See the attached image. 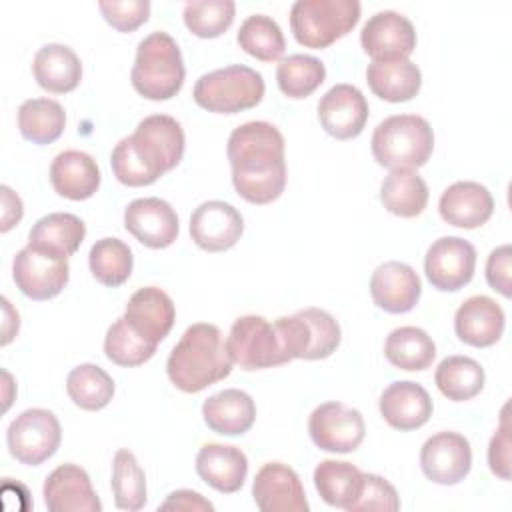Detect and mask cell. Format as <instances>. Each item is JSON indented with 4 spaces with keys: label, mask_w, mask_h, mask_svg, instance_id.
I'll return each instance as SVG.
<instances>
[{
    "label": "cell",
    "mask_w": 512,
    "mask_h": 512,
    "mask_svg": "<svg viewBox=\"0 0 512 512\" xmlns=\"http://www.w3.org/2000/svg\"><path fill=\"white\" fill-rule=\"evenodd\" d=\"M232 166V184L250 204H268L280 198L286 186L284 136L264 120H252L232 130L226 146Z\"/></svg>",
    "instance_id": "obj_1"
},
{
    "label": "cell",
    "mask_w": 512,
    "mask_h": 512,
    "mask_svg": "<svg viewBox=\"0 0 512 512\" xmlns=\"http://www.w3.org/2000/svg\"><path fill=\"white\" fill-rule=\"evenodd\" d=\"M184 144V130L176 118L168 114L146 116L130 136L114 146L112 172L126 186L154 184L180 164Z\"/></svg>",
    "instance_id": "obj_2"
},
{
    "label": "cell",
    "mask_w": 512,
    "mask_h": 512,
    "mask_svg": "<svg viewBox=\"0 0 512 512\" xmlns=\"http://www.w3.org/2000/svg\"><path fill=\"white\" fill-rule=\"evenodd\" d=\"M166 372L170 382L186 394L224 380L232 372V360L220 328L208 322L188 326L168 356Z\"/></svg>",
    "instance_id": "obj_3"
},
{
    "label": "cell",
    "mask_w": 512,
    "mask_h": 512,
    "mask_svg": "<svg viewBox=\"0 0 512 512\" xmlns=\"http://www.w3.org/2000/svg\"><path fill=\"white\" fill-rule=\"evenodd\" d=\"M184 76L182 52L168 32L156 30L138 42L130 80L140 96L170 100L180 92Z\"/></svg>",
    "instance_id": "obj_4"
},
{
    "label": "cell",
    "mask_w": 512,
    "mask_h": 512,
    "mask_svg": "<svg viewBox=\"0 0 512 512\" xmlns=\"http://www.w3.org/2000/svg\"><path fill=\"white\" fill-rule=\"evenodd\" d=\"M434 150V130L418 114L384 118L372 134V156L386 168H418Z\"/></svg>",
    "instance_id": "obj_5"
},
{
    "label": "cell",
    "mask_w": 512,
    "mask_h": 512,
    "mask_svg": "<svg viewBox=\"0 0 512 512\" xmlns=\"http://www.w3.org/2000/svg\"><path fill=\"white\" fill-rule=\"evenodd\" d=\"M264 78L250 66L232 64L202 74L194 84V102L216 114L250 110L264 98Z\"/></svg>",
    "instance_id": "obj_6"
},
{
    "label": "cell",
    "mask_w": 512,
    "mask_h": 512,
    "mask_svg": "<svg viewBox=\"0 0 512 512\" xmlns=\"http://www.w3.org/2000/svg\"><path fill=\"white\" fill-rule=\"evenodd\" d=\"M360 20L358 0H298L290 10V30L298 44L328 48L352 32Z\"/></svg>",
    "instance_id": "obj_7"
},
{
    "label": "cell",
    "mask_w": 512,
    "mask_h": 512,
    "mask_svg": "<svg viewBox=\"0 0 512 512\" xmlns=\"http://www.w3.org/2000/svg\"><path fill=\"white\" fill-rule=\"evenodd\" d=\"M272 324L288 362L328 358L342 338L336 318L322 308H304L292 316H280Z\"/></svg>",
    "instance_id": "obj_8"
},
{
    "label": "cell",
    "mask_w": 512,
    "mask_h": 512,
    "mask_svg": "<svg viewBox=\"0 0 512 512\" xmlns=\"http://www.w3.org/2000/svg\"><path fill=\"white\" fill-rule=\"evenodd\" d=\"M226 350L232 364L242 370H264L286 364L274 324L256 314L240 316L226 338Z\"/></svg>",
    "instance_id": "obj_9"
},
{
    "label": "cell",
    "mask_w": 512,
    "mask_h": 512,
    "mask_svg": "<svg viewBox=\"0 0 512 512\" xmlns=\"http://www.w3.org/2000/svg\"><path fill=\"white\" fill-rule=\"evenodd\" d=\"M62 440L60 422L46 408L20 412L6 430L10 454L26 466H38L56 454Z\"/></svg>",
    "instance_id": "obj_10"
},
{
    "label": "cell",
    "mask_w": 512,
    "mask_h": 512,
    "mask_svg": "<svg viewBox=\"0 0 512 512\" xmlns=\"http://www.w3.org/2000/svg\"><path fill=\"white\" fill-rule=\"evenodd\" d=\"M308 432L320 450L346 454L362 444L366 426L356 408H348L342 402H324L312 410Z\"/></svg>",
    "instance_id": "obj_11"
},
{
    "label": "cell",
    "mask_w": 512,
    "mask_h": 512,
    "mask_svg": "<svg viewBox=\"0 0 512 512\" xmlns=\"http://www.w3.org/2000/svg\"><path fill=\"white\" fill-rule=\"evenodd\" d=\"M16 288L32 300H50L62 292L70 278L68 260L32 246L16 252L12 262Z\"/></svg>",
    "instance_id": "obj_12"
},
{
    "label": "cell",
    "mask_w": 512,
    "mask_h": 512,
    "mask_svg": "<svg viewBox=\"0 0 512 512\" xmlns=\"http://www.w3.org/2000/svg\"><path fill=\"white\" fill-rule=\"evenodd\" d=\"M476 268L474 246L460 236H442L434 240L424 258V272L428 282L442 292H456L464 288Z\"/></svg>",
    "instance_id": "obj_13"
},
{
    "label": "cell",
    "mask_w": 512,
    "mask_h": 512,
    "mask_svg": "<svg viewBox=\"0 0 512 512\" xmlns=\"http://www.w3.org/2000/svg\"><path fill=\"white\" fill-rule=\"evenodd\" d=\"M360 44L374 62L406 60L416 48V30L400 12L380 10L362 26Z\"/></svg>",
    "instance_id": "obj_14"
},
{
    "label": "cell",
    "mask_w": 512,
    "mask_h": 512,
    "mask_svg": "<svg viewBox=\"0 0 512 512\" xmlns=\"http://www.w3.org/2000/svg\"><path fill=\"white\" fill-rule=\"evenodd\" d=\"M420 468L436 484L454 486L462 482L472 468L470 442L458 432L432 434L422 444Z\"/></svg>",
    "instance_id": "obj_15"
},
{
    "label": "cell",
    "mask_w": 512,
    "mask_h": 512,
    "mask_svg": "<svg viewBox=\"0 0 512 512\" xmlns=\"http://www.w3.org/2000/svg\"><path fill=\"white\" fill-rule=\"evenodd\" d=\"M124 226L140 244L154 250L168 248L180 230L176 210L156 196L132 200L124 210Z\"/></svg>",
    "instance_id": "obj_16"
},
{
    "label": "cell",
    "mask_w": 512,
    "mask_h": 512,
    "mask_svg": "<svg viewBox=\"0 0 512 512\" xmlns=\"http://www.w3.org/2000/svg\"><path fill=\"white\" fill-rule=\"evenodd\" d=\"M252 498L262 512H308V500L298 474L282 464H264L252 482Z\"/></svg>",
    "instance_id": "obj_17"
},
{
    "label": "cell",
    "mask_w": 512,
    "mask_h": 512,
    "mask_svg": "<svg viewBox=\"0 0 512 512\" xmlns=\"http://www.w3.org/2000/svg\"><path fill=\"white\" fill-rule=\"evenodd\" d=\"M244 230L242 214L228 202H202L190 216V236L206 252H224L232 248Z\"/></svg>",
    "instance_id": "obj_18"
},
{
    "label": "cell",
    "mask_w": 512,
    "mask_h": 512,
    "mask_svg": "<svg viewBox=\"0 0 512 512\" xmlns=\"http://www.w3.org/2000/svg\"><path fill=\"white\" fill-rule=\"evenodd\" d=\"M318 120L322 128L338 138H356L368 120V102L352 84H334L318 102Z\"/></svg>",
    "instance_id": "obj_19"
},
{
    "label": "cell",
    "mask_w": 512,
    "mask_h": 512,
    "mask_svg": "<svg viewBox=\"0 0 512 512\" xmlns=\"http://www.w3.org/2000/svg\"><path fill=\"white\" fill-rule=\"evenodd\" d=\"M370 294L380 310L388 314H406L418 304L422 284L412 266L390 260L372 272Z\"/></svg>",
    "instance_id": "obj_20"
},
{
    "label": "cell",
    "mask_w": 512,
    "mask_h": 512,
    "mask_svg": "<svg viewBox=\"0 0 512 512\" xmlns=\"http://www.w3.org/2000/svg\"><path fill=\"white\" fill-rule=\"evenodd\" d=\"M44 502L50 512H100L90 476L76 464H60L44 482Z\"/></svg>",
    "instance_id": "obj_21"
},
{
    "label": "cell",
    "mask_w": 512,
    "mask_h": 512,
    "mask_svg": "<svg viewBox=\"0 0 512 512\" xmlns=\"http://www.w3.org/2000/svg\"><path fill=\"white\" fill-rule=\"evenodd\" d=\"M438 212L450 226L472 230L490 220L494 212V198L484 184L460 180L442 192Z\"/></svg>",
    "instance_id": "obj_22"
},
{
    "label": "cell",
    "mask_w": 512,
    "mask_h": 512,
    "mask_svg": "<svg viewBox=\"0 0 512 512\" xmlns=\"http://www.w3.org/2000/svg\"><path fill=\"white\" fill-rule=\"evenodd\" d=\"M124 318L142 338L158 346L174 326L176 308L164 290L144 286L130 296Z\"/></svg>",
    "instance_id": "obj_23"
},
{
    "label": "cell",
    "mask_w": 512,
    "mask_h": 512,
    "mask_svg": "<svg viewBox=\"0 0 512 512\" xmlns=\"http://www.w3.org/2000/svg\"><path fill=\"white\" fill-rule=\"evenodd\" d=\"M378 406L388 426L400 432L424 426L434 410L432 398L426 388L412 380H398L384 388Z\"/></svg>",
    "instance_id": "obj_24"
},
{
    "label": "cell",
    "mask_w": 512,
    "mask_h": 512,
    "mask_svg": "<svg viewBox=\"0 0 512 512\" xmlns=\"http://www.w3.org/2000/svg\"><path fill=\"white\" fill-rule=\"evenodd\" d=\"M504 310L490 296H470L460 304L454 316L456 336L470 346L488 348L496 344L504 332Z\"/></svg>",
    "instance_id": "obj_25"
},
{
    "label": "cell",
    "mask_w": 512,
    "mask_h": 512,
    "mask_svg": "<svg viewBox=\"0 0 512 512\" xmlns=\"http://www.w3.org/2000/svg\"><path fill=\"white\" fill-rule=\"evenodd\" d=\"M198 476L222 494H234L244 486L248 474L246 454L228 444H204L196 454Z\"/></svg>",
    "instance_id": "obj_26"
},
{
    "label": "cell",
    "mask_w": 512,
    "mask_h": 512,
    "mask_svg": "<svg viewBox=\"0 0 512 512\" xmlns=\"http://www.w3.org/2000/svg\"><path fill=\"white\" fill-rule=\"evenodd\" d=\"M202 416L212 432L222 436H242L256 420V404L244 390L226 388L204 400Z\"/></svg>",
    "instance_id": "obj_27"
},
{
    "label": "cell",
    "mask_w": 512,
    "mask_h": 512,
    "mask_svg": "<svg viewBox=\"0 0 512 512\" xmlns=\"http://www.w3.org/2000/svg\"><path fill=\"white\" fill-rule=\"evenodd\" d=\"M50 182L62 198L86 200L100 186V168L90 154L82 150H64L52 160Z\"/></svg>",
    "instance_id": "obj_28"
},
{
    "label": "cell",
    "mask_w": 512,
    "mask_h": 512,
    "mask_svg": "<svg viewBox=\"0 0 512 512\" xmlns=\"http://www.w3.org/2000/svg\"><path fill=\"white\" fill-rule=\"evenodd\" d=\"M32 72L40 88L52 94H66L80 84L82 62L66 44H44L34 54Z\"/></svg>",
    "instance_id": "obj_29"
},
{
    "label": "cell",
    "mask_w": 512,
    "mask_h": 512,
    "mask_svg": "<svg viewBox=\"0 0 512 512\" xmlns=\"http://www.w3.org/2000/svg\"><path fill=\"white\" fill-rule=\"evenodd\" d=\"M86 226L70 212H52L36 220L28 232V246L68 260L84 242Z\"/></svg>",
    "instance_id": "obj_30"
},
{
    "label": "cell",
    "mask_w": 512,
    "mask_h": 512,
    "mask_svg": "<svg viewBox=\"0 0 512 512\" xmlns=\"http://www.w3.org/2000/svg\"><path fill=\"white\" fill-rule=\"evenodd\" d=\"M370 90L386 102H408L422 86V72L412 60L370 62L366 68Z\"/></svg>",
    "instance_id": "obj_31"
},
{
    "label": "cell",
    "mask_w": 512,
    "mask_h": 512,
    "mask_svg": "<svg viewBox=\"0 0 512 512\" xmlns=\"http://www.w3.org/2000/svg\"><path fill=\"white\" fill-rule=\"evenodd\" d=\"M380 202L400 218H414L428 204V186L414 168H392L382 180Z\"/></svg>",
    "instance_id": "obj_32"
},
{
    "label": "cell",
    "mask_w": 512,
    "mask_h": 512,
    "mask_svg": "<svg viewBox=\"0 0 512 512\" xmlns=\"http://www.w3.org/2000/svg\"><path fill=\"white\" fill-rule=\"evenodd\" d=\"M384 356L400 370H426L436 356V344L422 328L400 326L388 334Z\"/></svg>",
    "instance_id": "obj_33"
},
{
    "label": "cell",
    "mask_w": 512,
    "mask_h": 512,
    "mask_svg": "<svg viewBox=\"0 0 512 512\" xmlns=\"http://www.w3.org/2000/svg\"><path fill=\"white\" fill-rule=\"evenodd\" d=\"M364 472L350 462L322 460L314 470V486L320 498L334 508H348L360 494Z\"/></svg>",
    "instance_id": "obj_34"
},
{
    "label": "cell",
    "mask_w": 512,
    "mask_h": 512,
    "mask_svg": "<svg viewBox=\"0 0 512 512\" xmlns=\"http://www.w3.org/2000/svg\"><path fill=\"white\" fill-rule=\"evenodd\" d=\"M66 126V112L52 98H30L18 108L20 134L34 144H52Z\"/></svg>",
    "instance_id": "obj_35"
},
{
    "label": "cell",
    "mask_w": 512,
    "mask_h": 512,
    "mask_svg": "<svg viewBox=\"0 0 512 512\" xmlns=\"http://www.w3.org/2000/svg\"><path fill=\"white\" fill-rule=\"evenodd\" d=\"M484 368L470 356L444 358L434 374L438 390L454 402L472 400L484 388Z\"/></svg>",
    "instance_id": "obj_36"
},
{
    "label": "cell",
    "mask_w": 512,
    "mask_h": 512,
    "mask_svg": "<svg viewBox=\"0 0 512 512\" xmlns=\"http://www.w3.org/2000/svg\"><path fill=\"white\" fill-rule=\"evenodd\" d=\"M66 392L78 408L96 412L110 404L114 396V380L96 364H80L70 370L66 378Z\"/></svg>",
    "instance_id": "obj_37"
},
{
    "label": "cell",
    "mask_w": 512,
    "mask_h": 512,
    "mask_svg": "<svg viewBox=\"0 0 512 512\" xmlns=\"http://www.w3.org/2000/svg\"><path fill=\"white\" fill-rule=\"evenodd\" d=\"M88 264L92 276L100 284L116 288L130 278L134 256L128 244L120 238H100L90 248Z\"/></svg>",
    "instance_id": "obj_38"
},
{
    "label": "cell",
    "mask_w": 512,
    "mask_h": 512,
    "mask_svg": "<svg viewBox=\"0 0 512 512\" xmlns=\"http://www.w3.org/2000/svg\"><path fill=\"white\" fill-rule=\"evenodd\" d=\"M240 48L262 62L280 60L286 48L284 34L276 20L266 14H252L248 16L238 30L236 36Z\"/></svg>",
    "instance_id": "obj_39"
},
{
    "label": "cell",
    "mask_w": 512,
    "mask_h": 512,
    "mask_svg": "<svg viewBox=\"0 0 512 512\" xmlns=\"http://www.w3.org/2000/svg\"><path fill=\"white\" fill-rule=\"evenodd\" d=\"M326 78L324 64L310 54H290L278 62L276 80L284 96L300 100L310 96Z\"/></svg>",
    "instance_id": "obj_40"
},
{
    "label": "cell",
    "mask_w": 512,
    "mask_h": 512,
    "mask_svg": "<svg viewBox=\"0 0 512 512\" xmlns=\"http://www.w3.org/2000/svg\"><path fill=\"white\" fill-rule=\"evenodd\" d=\"M112 494L114 504L120 510L136 512L146 504V476L136 456L120 448L112 462Z\"/></svg>",
    "instance_id": "obj_41"
},
{
    "label": "cell",
    "mask_w": 512,
    "mask_h": 512,
    "mask_svg": "<svg viewBox=\"0 0 512 512\" xmlns=\"http://www.w3.org/2000/svg\"><path fill=\"white\" fill-rule=\"evenodd\" d=\"M156 352V344L142 338L124 316H120L106 332L104 354L118 366H140L148 362Z\"/></svg>",
    "instance_id": "obj_42"
},
{
    "label": "cell",
    "mask_w": 512,
    "mask_h": 512,
    "mask_svg": "<svg viewBox=\"0 0 512 512\" xmlns=\"http://www.w3.org/2000/svg\"><path fill=\"white\" fill-rule=\"evenodd\" d=\"M236 14L232 0H190L184 4L182 18L186 28L198 38H216L224 34Z\"/></svg>",
    "instance_id": "obj_43"
},
{
    "label": "cell",
    "mask_w": 512,
    "mask_h": 512,
    "mask_svg": "<svg viewBox=\"0 0 512 512\" xmlns=\"http://www.w3.org/2000/svg\"><path fill=\"white\" fill-rule=\"evenodd\" d=\"M400 498L396 488L378 474H364V482L358 498L346 508L348 512H396Z\"/></svg>",
    "instance_id": "obj_44"
},
{
    "label": "cell",
    "mask_w": 512,
    "mask_h": 512,
    "mask_svg": "<svg viewBox=\"0 0 512 512\" xmlns=\"http://www.w3.org/2000/svg\"><path fill=\"white\" fill-rule=\"evenodd\" d=\"M98 8L104 20L118 32H132L150 16L148 0H100Z\"/></svg>",
    "instance_id": "obj_45"
},
{
    "label": "cell",
    "mask_w": 512,
    "mask_h": 512,
    "mask_svg": "<svg viewBox=\"0 0 512 512\" xmlns=\"http://www.w3.org/2000/svg\"><path fill=\"white\" fill-rule=\"evenodd\" d=\"M488 464L492 474H496L502 480H510V434H508L506 408L502 410L500 426L494 432L488 446Z\"/></svg>",
    "instance_id": "obj_46"
},
{
    "label": "cell",
    "mask_w": 512,
    "mask_h": 512,
    "mask_svg": "<svg viewBox=\"0 0 512 512\" xmlns=\"http://www.w3.org/2000/svg\"><path fill=\"white\" fill-rule=\"evenodd\" d=\"M510 258V244H504L494 248L486 260V280L490 288L506 298H510Z\"/></svg>",
    "instance_id": "obj_47"
},
{
    "label": "cell",
    "mask_w": 512,
    "mask_h": 512,
    "mask_svg": "<svg viewBox=\"0 0 512 512\" xmlns=\"http://www.w3.org/2000/svg\"><path fill=\"white\" fill-rule=\"evenodd\" d=\"M160 510H192V512H212L214 506L192 490H176L160 504Z\"/></svg>",
    "instance_id": "obj_48"
},
{
    "label": "cell",
    "mask_w": 512,
    "mask_h": 512,
    "mask_svg": "<svg viewBox=\"0 0 512 512\" xmlns=\"http://www.w3.org/2000/svg\"><path fill=\"white\" fill-rule=\"evenodd\" d=\"M2 192V232H8L14 224H18L22 220L24 208H22V200L18 198V194L12 192V188L8 186H0Z\"/></svg>",
    "instance_id": "obj_49"
}]
</instances>
